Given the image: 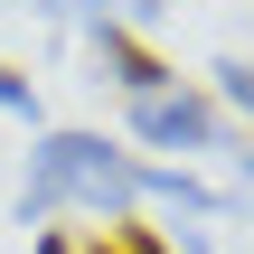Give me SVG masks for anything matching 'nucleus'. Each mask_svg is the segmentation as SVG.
Segmentation results:
<instances>
[{
    "mask_svg": "<svg viewBox=\"0 0 254 254\" xmlns=\"http://www.w3.org/2000/svg\"><path fill=\"white\" fill-rule=\"evenodd\" d=\"M38 254H75V245H66V236H38Z\"/></svg>",
    "mask_w": 254,
    "mask_h": 254,
    "instance_id": "7",
    "label": "nucleus"
},
{
    "mask_svg": "<svg viewBox=\"0 0 254 254\" xmlns=\"http://www.w3.org/2000/svg\"><path fill=\"white\" fill-rule=\"evenodd\" d=\"M57 198H75V207H113V217H123V207L141 198V160H123L104 132H47L19 207H28V217H47Z\"/></svg>",
    "mask_w": 254,
    "mask_h": 254,
    "instance_id": "1",
    "label": "nucleus"
},
{
    "mask_svg": "<svg viewBox=\"0 0 254 254\" xmlns=\"http://www.w3.org/2000/svg\"><path fill=\"white\" fill-rule=\"evenodd\" d=\"M113 245H123V254H179V245H170V236H151V226H141L132 207L113 217Z\"/></svg>",
    "mask_w": 254,
    "mask_h": 254,
    "instance_id": "4",
    "label": "nucleus"
},
{
    "mask_svg": "<svg viewBox=\"0 0 254 254\" xmlns=\"http://www.w3.org/2000/svg\"><path fill=\"white\" fill-rule=\"evenodd\" d=\"M94 57L113 66V85H123V94H170V66H160V57H151V47H141L132 28L94 19Z\"/></svg>",
    "mask_w": 254,
    "mask_h": 254,
    "instance_id": "3",
    "label": "nucleus"
},
{
    "mask_svg": "<svg viewBox=\"0 0 254 254\" xmlns=\"http://www.w3.org/2000/svg\"><path fill=\"white\" fill-rule=\"evenodd\" d=\"M151 9H179V0H151Z\"/></svg>",
    "mask_w": 254,
    "mask_h": 254,
    "instance_id": "8",
    "label": "nucleus"
},
{
    "mask_svg": "<svg viewBox=\"0 0 254 254\" xmlns=\"http://www.w3.org/2000/svg\"><path fill=\"white\" fill-rule=\"evenodd\" d=\"M217 85H226V94L254 113V66H245V57H226V66H217Z\"/></svg>",
    "mask_w": 254,
    "mask_h": 254,
    "instance_id": "5",
    "label": "nucleus"
},
{
    "mask_svg": "<svg viewBox=\"0 0 254 254\" xmlns=\"http://www.w3.org/2000/svg\"><path fill=\"white\" fill-rule=\"evenodd\" d=\"M132 132L160 151H226V123L207 94H132Z\"/></svg>",
    "mask_w": 254,
    "mask_h": 254,
    "instance_id": "2",
    "label": "nucleus"
},
{
    "mask_svg": "<svg viewBox=\"0 0 254 254\" xmlns=\"http://www.w3.org/2000/svg\"><path fill=\"white\" fill-rule=\"evenodd\" d=\"M0 104H9V113H38V94H28V75H19V66H0Z\"/></svg>",
    "mask_w": 254,
    "mask_h": 254,
    "instance_id": "6",
    "label": "nucleus"
}]
</instances>
